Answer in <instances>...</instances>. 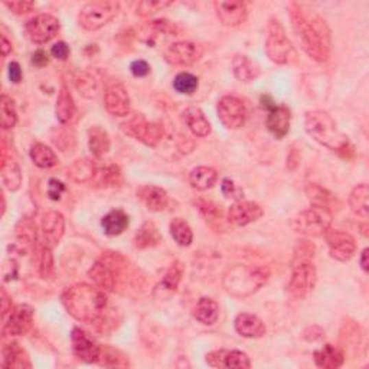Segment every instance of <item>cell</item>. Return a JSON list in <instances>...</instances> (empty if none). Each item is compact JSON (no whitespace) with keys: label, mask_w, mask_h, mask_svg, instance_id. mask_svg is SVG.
<instances>
[{"label":"cell","mask_w":369,"mask_h":369,"mask_svg":"<svg viewBox=\"0 0 369 369\" xmlns=\"http://www.w3.org/2000/svg\"><path fill=\"white\" fill-rule=\"evenodd\" d=\"M218 180V172L214 167L209 166H198L191 170L189 183L191 187L198 191L211 189Z\"/></svg>","instance_id":"d6a6232c"},{"label":"cell","mask_w":369,"mask_h":369,"mask_svg":"<svg viewBox=\"0 0 369 369\" xmlns=\"http://www.w3.org/2000/svg\"><path fill=\"white\" fill-rule=\"evenodd\" d=\"M120 12V3L115 0H98L81 8L78 13V23L85 31H98L110 23Z\"/></svg>","instance_id":"8992f818"},{"label":"cell","mask_w":369,"mask_h":369,"mask_svg":"<svg viewBox=\"0 0 369 369\" xmlns=\"http://www.w3.org/2000/svg\"><path fill=\"white\" fill-rule=\"evenodd\" d=\"M217 112L219 121L230 130L241 129L248 117V111L244 102L235 95L222 97L218 102Z\"/></svg>","instance_id":"30bf717a"},{"label":"cell","mask_w":369,"mask_h":369,"mask_svg":"<svg viewBox=\"0 0 369 369\" xmlns=\"http://www.w3.org/2000/svg\"><path fill=\"white\" fill-rule=\"evenodd\" d=\"M200 87V80L191 73H179L174 80V88L183 95H192Z\"/></svg>","instance_id":"bcb514c9"},{"label":"cell","mask_w":369,"mask_h":369,"mask_svg":"<svg viewBox=\"0 0 369 369\" xmlns=\"http://www.w3.org/2000/svg\"><path fill=\"white\" fill-rule=\"evenodd\" d=\"M97 364L106 368H127L130 366L129 358L123 352L111 346H102L100 357L97 359Z\"/></svg>","instance_id":"60d3db41"},{"label":"cell","mask_w":369,"mask_h":369,"mask_svg":"<svg viewBox=\"0 0 369 369\" xmlns=\"http://www.w3.org/2000/svg\"><path fill=\"white\" fill-rule=\"evenodd\" d=\"M16 235L21 243L27 246H36L38 243L36 224L29 218L19 221V224L16 225Z\"/></svg>","instance_id":"7dc6e473"},{"label":"cell","mask_w":369,"mask_h":369,"mask_svg":"<svg viewBox=\"0 0 369 369\" xmlns=\"http://www.w3.org/2000/svg\"><path fill=\"white\" fill-rule=\"evenodd\" d=\"M55 115H56V119H58V121L64 126L73 124L78 117V110H77L75 102H74V98H73V95H71L65 84L61 85L58 98H56Z\"/></svg>","instance_id":"7402d4cb"},{"label":"cell","mask_w":369,"mask_h":369,"mask_svg":"<svg viewBox=\"0 0 369 369\" xmlns=\"http://www.w3.org/2000/svg\"><path fill=\"white\" fill-rule=\"evenodd\" d=\"M29 156L32 162L40 169H49L58 163L55 152L44 143H34L29 150Z\"/></svg>","instance_id":"ab89813d"},{"label":"cell","mask_w":369,"mask_h":369,"mask_svg":"<svg viewBox=\"0 0 369 369\" xmlns=\"http://www.w3.org/2000/svg\"><path fill=\"white\" fill-rule=\"evenodd\" d=\"M183 120L196 137H206L212 132V126L200 107H188L183 111Z\"/></svg>","instance_id":"484cf974"},{"label":"cell","mask_w":369,"mask_h":369,"mask_svg":"<svg viewBox=\"0 0 369 369\" xmlns=\"http://www.w3.org/2000/svg\"><path fill=\"white\" fill-rule=\"evenodd\" d=\"M233 73L241 82H251L260 77L261 68L250 56L238 53L233 60Z\"/></svg>","instance_id":"83f0119b"},{"label":"cell","mask_w":369,"mask_h":369,"mask_svg":"<svg viewBox=\"0 0 369 369\" xmlns=\"http://www.w3.org/2000/svg\"><path fill=\"white\" fill-rule=\"evenodd\" d=\"M265 53L277 65H291L299 61L296 48L287 38L285 27L277 19H270L267 26Z\"/></svg>","instance_id":"5b68a950"},{"label":"cell","mask_w":369,"mask_h":369,"mask_svg":"<svg viewBox=\"0 0 369 369\" xmlns=\"http://www.w3.org/2000/svg\"><path fill=\"white\" fill-rule=\"evenodd\" d=\"M130 71L136 78H145L150 74V65L145 60H137L132 62Z\"/></svg>","instance_id":"680465c9"},{"label":"cell","mask_w":369,"mask_h":369,"mask_svg":"<svg viewBox=\"0 0 369 369\" xmlns=\"http://www.w3.org/2000/svg\"><path fill=\"white\" fill-rule=\"evenodd\" d=\"M13 309L12 306V299L9 297V294L6 293L5 289H2V320L5 322L6 318L9 316L10 310Z\"/></svg>","instance_id":"6125c7cd"},{"label":"cell","mask_w":369,"mask_h":369,"mask_svg":"<svg viewBox=\"0 0 369 369\" xmlns=\"http://www.w3.org/2000/svg\"><path fill=\"white\" fill-rule=\"evenodd\" d=\"M318 281L316 268L311 261L297 263L293 265L291 277L289 281V291L291 297L302 300L313 291Z\"/></svg>","instance_id":"9c48e42d"},{"label":"cell","mask_w":369,"mask_h":369,"mask_svg":"<svg viewBox=\"0 0 369 369\" xmlns=\"http://www.w3.org/2000/svg\"><path fill=\"white\" fill-rule=\"evenodd\" d=\"M65 234V218L58 211L47 212L42 218V237L44 244L53 248L60 244Z\"/></svg>","instance_id":"ac0fdd59"},{"label":"cell","mask_w":369,"mask_h":369,"mask_svg":"<svg viewBox=\"0 0 369 369\" xmlns=\"http://www.w3.org/2000/svg\"><path fill=\"white\" fill-rule=\"evenodd\" d=\"M290 19L303 51L311 60L323 64L331 56V31L326 22L318 16H309L299 3H290Z\"/></svg>","instance_id":"6da1fadb"},{"label":"cell","mask_w":369,"mask_h":369,"mask_svg":"<svg viewBox=\"0 0 369 369\" xmlns=\"http://www.w3.org/2000/svg\"><path fill=\"white\" fill-rule=\"evenodd\" d=\"M71 345H73V353L80 361L97 364L102 346L95 342V339L88 332L81 328H74L71 333Z\"/></svg>","instance_id":"2e32d148"},{"label":"cell","mask_w":369,"mask_h":369,"mask_svg":"<svg viewBox=\"0 0 369 369\" xmlns=\"http://www.w3.org/2000/svg\"><path fill=\"white\" fill-rule=\"evenodd\" d=\"M291 123V112L286 106H273L268 110V115L265 119V126L268 132L272 133L276 139L281 140L286 137L290 130Z\"/></svg>","instance_id":"ffe728a7"},{"label":"cell","mask_w":369,"mask_h":369,"mask_svg":"<svg viewBox=\"0 0 369 369\" xmlns=\"http://www.w3.org/2000/svg\"><path fill=\"white\" fill-rule=\"evenodd\" d=\"M32 64L38 68L47 67L49 64V55L44 51V49H38L34 55H32Z\"/></svg>","instance_id":"94428289"},{"label":"cell","mask_w":369,"mask_h":369,"mask_svg":"<svg viewBox=\"0 0 369 369\" xmlns=\"http://www.w3.org/2000/svg\"><path fill=\"white\" fill-rule=\"evenodd\" d=\"M65 191V184L58 179H49L48 184V196L52 201H60Z\"/></svg>","instance_id":"9f6ffc18"},{"label":"cell","mask_w":369,"mask_h":369,"mask_svg":"<svg viewBox=\"0 0 369 369\" xmlns=\"http://www.w3.org/2000/svg\"><path fill=\"white\" fill-rule=\"evenodd\" d=\"M222 368L228 369H248L251 368V361L246 352L241 350H226L222 353Z\"/></svg>","instance_id":"f6af8a7d"},{"label":"cell","mask_w":369,"mask_h":369,"mask_svg":"<svg viewBox=\"0 0 369 369\" xmlns=\"http://www.w3.org/2000/svg\"><path fill=\"white\" fill-rule=\"evenodd\" d=\"M75 88L78 90V93L85 97V98H95L97 93H98V85L95 78L88 74V73H80L77 74L75 80Z\"/></svg>","instance_id":"c3c4849f"},{"label":"cell","mask_w":369,"mask_h":369,"mask_svg":"<svg viewBox=\"0 0 369 369\" xmlns=\"http://www.w3.org/2000/svg\"><path fill=\"white\" fill-rule=\"evenodd\" d=\"M361 228H362V234H364V237H368V225H366V222H365L364 225H361Z\"/></svg>","instance_id":"003e7915"},{"label":"cell","mask_w":369,"mask_h":369,"mask_svg":"<svg viewBox=\"0 0 369 369\" xmlns=\"http://www.w3.org/2000/svg\"><path fill=\"white\" fill-rule=\"evenodd\" d=\"M5 6L12 10L15 15H26L34 10L35 3L34 2H26V0H19V2H5Z\"/></svg>","instance_id":"11a10c76"},{"label":"cell","mask_w":369,"mask_h":369,"mask_svg":"<svg viewBox=\"0 0 369 369\" xmlns=\"http://www.w3.org/2000/svg\"><path fill=\"white\" fill-rule=\"evenodd\" d=\"M10 52H12V44L5 35H2V55L8 56Z\"/></svg>","instance_id":"be15d7a7"},{"label":"cell","mask_w":369,"mask_h":369,"mask_svg":"<svg viewBox=\"0 0 369 369\" xmlns=\"http://www.w3.org/2000/svg\"><path fill=\"white\" fill-rule=\"evenodd\" d=\"M88 278L93 281V285L95 287L103 290L107 294L117 290L115 274H112L110 267L100 259H98L88 270Z\"/></svg>","instance_id":"d4e9b609"},{"label":"cell","mask_w":369,"mask_h":369,"mask_svg":"<svg viewBox=\"0 0 369 369\" xmlns=\"http://www.w3.org/2000/svg\"><path fill=\"white\" fill-rule=\"evenodd\" d=\"M51 55L53 56V58L60 60V61H67L68 56L71 55V49H69L67 42L60 40L51 48Z\"/></svg>","instance_id":"6f0895ef"},{"label":"cell","mask_w":369,"mask_h":369,"mask_svg":"<svg viewBox=\"0 0 369 369\" xmlns=\"http://www.w3.org/2000/svg\"><path fill=\"white\" fill-rule=\"evenodd\" d=\"M169 231L175 243L180 247H189L193 241V233L191 225L183 218H174L169 224Z\"/></svg>","instance_id":"f35d334b"},{"label":"cell","mask_w":369,"mask_h":369,"mask_svg":"<svg viewBox=\"0 0 369 369\" xmlns=\"http://www.w3.org/2000/svg\"><path fill=\"white\" fill-rule=\"evenodd\" d=\"M2 180H3L5 188L9 189L10 192H16L22 184L21 167L12 156L9 158L5 145H3V152H2Z\"/></svg>","instance_id":"4316f807"},{"label":"cell","mask_w":369,"mask_h":369,"mask_svg":"<svg viewBox=\"0 0 369 369\" xmlns=\"http://www.w3.org/2000/svg\"><path fill=\"white\" fill-rule=\"evenodd\" d=\"M5 336H23L29 333L34 326V309L29 305L13 306L3 322Z\"/></svg>","instance_id":"4fadbf2b"},{"label":"cell","mask_w":369,"mask_h":369,"mask_svg":"<svg viewBox=\"0 0 369 369\" xmlns=\"http://www.w3.org/2000/svg\"><path fill=\"white\" fill-rule=\"evenodd\" d=\"M221 191L222 193L226 196V198H230V200H237L239 201L241 198H243V191H241L237 184L231 180V179H224L221 182Z\"/></svg>","instance_id":"db71d44e"},{"label":"cell","mask_w":369,"mask_h":369,"mask_svg":"<svg viewBox=\"0 0 369 369\" xmlns=\"http://www.w3.org/2000/svg\"><path fill=\"white\" fill-rule=\"evenodd\" d=\"M333 215L329 208L313 206L300 212L297 215L291 226L296 233L307 235V237H322L331 230Z\"/></svg>","instance_id":"52a82bcc"},{"label":"cell","mask_w":369,"mask_h":369,"mask_svg":"<svg viewBox=\"0 0 369 369\" xmlns=\"http://www.w3.org/2000/svg\"><path fill=\"white\" fill-rule=\"evenodd\" d=\"M313 257H315V246L311 243H309V241H306V239H302L296 246L293 265L297 264V263L311 261V259H313Z\"/></svg>","instance_id":"f907efd6"},{"label":"cell","mask_w":369,"mask_h":369,"mask_svg":"<svg viewBox=\"0 0 369 369\" xmlns=\"http://www.w3.org/2000/svg\"><path fill=\"white\" fill-rule=\"evenodd\" d=\"M97 165L88 159H80L68 169V176L77 183H91L94 180Z\"/></svg>","instance_id":"8d00e7d4"},{"label":"cell","mask_w":369,"mask_h":369,"mask_svg":"<svg viewBox=\"0 0 369 369\" xmlns=\"http://www.w3.org/2000/svg\"><path fill=\"white\" fill-rule=\"evenodd\" d=\"M263 215L264 211L259 204L239 200L228 209V222L235 226H246L259 221Z\"/></svg>","instance_id":"e0dca14e"},{"label":"cell","mask_w":369,"mask_h":369,"mask_svg":"<svg viewBox=\"0 0 369 369\" xmlns=\"http://www.w3.org/2000/svg\"><path fill=\"white\" fill-rule=\"evenodd\" d=\"M150 29H153L154 32L158 34H166V35H176L179 31L176 25H174L172 22H169L166 19H159V21H153L149 25Z\"/></svg>","instance_id":"f5cc1de1"},{"label":"cell","mask_w":369,"mask_h":369,"mask_svg":"<svg viewBox=\"0 0 369 369\" xmlns=\"http://www.w3.org/2000/svg\"><path fill=\"white\" fill-rule=\"evenodd\" d=\"M61 29L60 21L49 13H40L25 25V35L34 44H47L58 35Z\"/></svg>","instance_id":"8fae6325"},{"label":"cell","mask_w":369,"mask_h":369,"mask_svg":"<svg viewBox=\"0 0 369 369\" xmlns=\"http://www.w3.org/2000/svg\"><path fill=\"white\" fill-rule=\"evenodd\" d=\"M110 136L100 126H94L88 130V147L95 158H102L110 150Z\"/></svg>","instance_id":"74e56055"},{"label":"cell","mask_w":369,"mask_h":369,"mask_svg":"<svg viewBox=\"0 0 369 369\" xmlns=\"http://www.w3.org/2000/svg\"><path fill=\"white\" fill-rule=\"evenodd\" d=\"M235 331L239 336L247 339H260L265 335V323L252 313H239L234 322Z\"/></svg>","instance_id":"603a6c76"},{"label":"cell","mask_w":369,"mask_h":369,"mask_svg":"<svg viewBox=\"0 0 369 369\" xmlns=\"http://www.w3.org/2000/svg\"><path fill=\"white\" fill-rule=\"evenodd\" d=\"M130 225V218L121 209H112L102 219L104 234L108 237H117L123 234Z\"/></svg>","instance_id":"f546056e"},{"label":"cell","mask_w":369,"mask_h":369,"mask_svg":"<svg viewBox=\"0 0 369 369\" xmlns=\"http://www.w3.org/2000/svg\"><path fill=\"white\" fill-rule=\"evenodd\" d=\"M0 201H2V212H0V215L5 217V212H6V200H5V195L0 193Z\"/></svg>","instance_id":"03108f58"},{"label":"cell","mask_w":369,"mask_h":369,"mask_svg":"<svg viewBox=\"0 0 369 369\" xmlns=\"http://www.w3.org/2000/svg\"><path fill=\"white\" fill-rule=\"evenodd\" d=\"M38 273L44 280H51L55 273L53 267V255L52 248L42 244L39 247V255H38Z\"/></svg>","instance_id":"ee69618b"},{"label":"cell","mask_w":369,"mask_h":369,"mask_svg":"<svg viewBox=\"0 0 369 369\" xmlns=\"http://www.w3.org/2000/svg\"><path fill=\"white\" fill-rule=\"evenodd\" d=\"M369 189L366 183H359L355 187L349 195V206L350 211L358 218L366 221L369 217V206H368Z\"/></svg>","instance_id":"836d02e7"},{"label":"cell","mask_w":369,"mask_h":369,"mask_svg":"<svg viewBox=\"0 0 369 369\" xmlns=\"http://www.w3.org/2000/svg\"><path fill=\"white\" fill-rule=\"evenodd\" d=\"M8 74H9V80L10 82L13 84H19L22 81V68L18 62L12 61L9 64V69H8Z\"/></svg>","instance_id":"91938a15"},{"label":"cell","mask_w":369,"mask_h":369,"mask_svg":"<svg viewBox=\"0 0 369 369\" xmlns=\"http://www.w3.org/2000/svg\"><path fill=\"white\" fill-rule=\"evenodd\" d=\"M165 61L174 67H191L204 56V48L191 40H179L169 45L165 52Z\"/></svg>","instance_id":"7c38bea8"},{"label":"cell","mask_w":369,"mask_h":369,"mask_svg":"<svg viewBox=\"0 0 369 369\" xmlns=\"http://www.w3.org/2000/svg\"><path fill=\"white\" fill-rule=\"evenodd\" d=\"M313 358H315V364L319 368L336 369V368H340L344 365L345 353L340 348L328 344V345L322 346L320 349L315 350Z\"/></svg>","instance_id":"f1b7e54d"},{"label":"cell","mask_w":369,"mask_h":369,"mask_svg":"<svg viewBox=\"0 0 369 369\" xmlns=\"http://www.w3.org/2000/svg\"><path fill=\"white\" fill-rule=\"evenodd\" d=\"M121 130L137 141L149 146H158L165 134L163 126L156 121H149L143 115H133L121 123Z\"/></svg>","instance_id":"ba28073f"},{"label":"cell","mask_w":369,"mask_h":369,"mask_svg":"<svg viewBox=\"0 0 369 369\" xmlns=\"http://www.w3.org/2000/svg\"><path fill=\"white\" fill-rule=\"evenodd\" d=\"M368 252H369V250L365 248V250L362 251V254H361V267H362V270H364L365 273H368V270H369V268H368V265H369V264H368V255H369Z\"/></svg>","instance_id":"e7e4bbea"},{"label":"cell","mask_w":369,"mask_h":369,"mask_svg":"<svg viewBox=\"0 0 369 369\" xmlns=\"http://www.w3.org/2000/svg\"><path fill=\"white\" fill-rule=\"evenodd\" d=\"M0 112H2V127L5 130L13 129L18 123V111L12 97L3 94L0 97Z\"/></svg>","instance_id":"7bdbcfd3"},{"label":"cell","mask_w":369,"mask_h":369,"mask_svg":"<svg viewBox=\"0 0 369 369\" xmlns=\"http://www.w3.org/2000/svg\"><path fill=\"white\" fill-rule=\"evenodd\" d=\"M104 106L110 115L115 117H127L130 115V95L121 82L115 81L107 85L104 93Z\"/></svg>","instance_id":"5bb4252c"},{"label":"cell","mask_w":369,"mask_h":369,"mask_svg":"<svg viewBox=\"0 0 369 369\" xmlns=\"http://www.w3.org/2000/svg\"><path fill=\"white\" fill-rule=\"evenodd\" d=\"M196 206L200 208L201 214L206 218V221H219L221 219V209L214 202L200 200L196 202Z\"/></svg>","instance_id":"816d5d0a"},{"label":"cell","mask_w":369,"mask_h":369,"mask_svg":"<svg viewBox=\"0 0 369 369\" xmlns=\"http://www.w3.org/2000/svg\"><path fill=\"white\" fill-rule=\"evenodd\" d=\"M137 198L152 212H162L167 208L169 204L167 192L160 187H154V184L141 187L137 191Z\"/></svg>","instance_id":"cb8c5ba5"},{"label":"cell","mask_w":369,"mask_h":369,"mask_svg":"<svg viewBox=\"0 0 369 369\" xmlns=\"http://www.w3.org/2000/svg\"><path fill=\"white\" fill-rule=\"evenodd\" d=\"M270 280V270L264 265L238 264L225 272L222 277V286L225 291L235 299L257 293Z\"/></svg>","instance_id":"3957f363"},{"label":"cell","mask_w":369,"mask_h":369,"mask_svg":"<svg viewBox=\"0 0 369 369\" xmlns=\"http://www.w3.org/2000/svg\"><path fill=\"white\" fill-rule=\"evenodd\" d=\"M306 133L323 147L333 152H346L349 149L348 137L337 129L335 119L324 110H311L305 117Z\"/></svg>","instance_id":"277c9868"},{"label":"cell","mask_w":369,"mask_h":369,"mask_svg":"<svg viewBox=\"0 0 369 369\" xmlns=\"http://www.w3.org/2000/svg\"><path fill=\"white\" fill-rule=\"evenodd\" d=\"M182 276H183V265L180 261H175L167 268V272L162 277L159 285L156 286L154 297H158L160 300L169 299L170 296L176 293Z\"/></svg>","instance_id":"44dd1931"},{"label":"cell","mask_w":369,"mask_h":369,"mask_svg":"<svg viewBox=\"0 0 369 369\" xmlns=\"http://www.w3.org/2000/svg\"><path fill=\"white\" fill-rule=\"evenodd\" d=\"M172 2H158V0H146V2H139L136 6V13L141 18H146L153 15L156 12H160L165 8L172 6Z\"/></svg>","instance_id":"681fc988"},{"label":"cell","mask_w":369,"mask_h":369,"mask_svg":"<svg viewBox=\"0 0 369 369\" xmlns=\"http://www.w3.org/2000/svg\"><path fill=\"white\" fill-rule=\"evenodd\" d=\"M97 188H116L121 183V170L116 165L97 167L94 180L91 182Z\"/></svg>","instance_id":"d590c367"},{"label":"cell","mask_w":369,"mask_h":369,"mask_svg":"<svg viewBox=\"0 0 369 369\" xmlns=\"http://www.w3.org/2000/svg\"><path fill=\"white\" fill-rule=\"evenodd\" d=\"M324 235L326 243H328L329 247L331 257L336 261H349L355 252H357V241H355V238L349 233L340 230H329Z\"/></svg>","instance_id":"9a60e30c"},{"label":"cell","mask_w":369,"mask_h":369,"mask_svg":"<svg viewBox=\"0 0 369 369\" xmlns=\"http://www.w3.org/2000/svg\"><path fill=\"white\" fill-rule=\"evenodd\" d=\"M162 243V235L153 222H145L134 235V247L137 250H146L159 246Z\"/></svg>","instance_id":"e575fe53"},{"label":"cell","mask_w":369,"mask_h":369,"mask_svg":"<svg viewBox=\"0 0 369 369\" xmlns=\"http://www.w3.org/2000/svg\"><path fill=\"white\" fill-rule=\"evenodd\" d=\"M214 8L221 23L230 27L243 25L248 16V8L244 2H215Z\"/></svg>","instance_id":"d6986e66"},{"label":"cell","mask_w":369,"mask_h":369,"mask_svg":"<svg viewBox=\"0 0 369 369\" xmlns=\"http://www.w3.org/2000/svg\"><path fill=\"white\" fill-rule=\"evenodd\" d=\"M3 368H16V369H23V368H32V364L27 357L26 350L18 344V342H10L3 346Z\"/></svg>","instance_id":"4dcf8cb0"},{"label":"cell","mask_w":369,"mask_h":369,"mask_svg":"<svg viewBox=\"0 0 369 369\" xmlns=\"http://www.w3.org/2000/svg\"><path fill=\"white\" fill-rule=\"evenodd\" d=\"M307 200L311 202L313 206H323V208H329V205L333 201V195L323 188L319 183H307V187L305 189Z\"/></svg>","instance_id":"b9f144b4"},{"label":"cell","mask_w":369,"mask_h":369,"mask_svg":"<svg viewBox=\"0 0 369 369\" xmlns=\"http://www.w3.org/2000/svg\"><path fill=\"white\" fill-rule=\"evenodd\" d=\"M193 318L205 326L215 324L219 318V305L211 297H201L193 307Z\"/></svg>","instance_id":"1f68e13d"},{"label":"cell","mask_w":369,"mask_h":369,"mask_svg":"<svg viewBox=\"0 0 369 369\" xmlns=\"http://www.w3.org/2000/svg\"><path fill=\"white\" fill-rule=\"evenodd\" d=\"M61 302L71 316L88 324H94L108 309L107 293L87 283L68 287L61 296Z\"/></svg>","instance_id":"7a4b0ae2"}]
</instances>
